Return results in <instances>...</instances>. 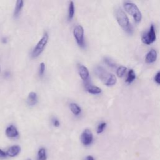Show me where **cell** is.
Returning a JSON list of instances; mask_svg holds the SVG:
<instances>
[{
  "label": "cell",
  "mask_w": 160,
  "mask_h": 160,
  "mask_svg": "<svg viewBox=\"0 0 160 160\" xmlns=\"http://www.w3.org/2000/svg\"><path fill=\"white\" fill-rule=\"evenodd\" d=\"M116 17L119 25L128 34L131 35L133 33V28L130 23L127 15L121 8H118L116 13Z\"/></svg>",
  "instance_id": "obj_2"
},
{
  "label": "cell",
  "mask_w": 160,
  "mask_h": 160,
  "mask_svg": "<svg viewBox=\"0 0 160 160\" xmlns=\"http://www.w3.org/2000/svg\"><path fill=\"white\" fill-rule=\"evenodd\" d=\"M106 126V123H105V122H103L101 123H100V124L98 126L97 133H98V134H99V133H101L103 131H104Z\"/></svg>",
  "instance_id": "obj_21"
},
{
  "label": "cell",
  "mask_w": 160,
  "mask_h": 160,
  "mask_svg": "<svg viewBox=\"0 0 160 160\" xmlns=\"http://www.w3.org/2000/svg\"><path fill=\"white\" fill-rule=\"evenodd\" d=\"M104 61H105V63L106 65H108L109 67H111V68H116V64L115 63L113 62L112 60H111L109 58H105V59H104Z\"/></svg>",
  "instance_id": "obj_20"
},
{
  "label": "cell",
  "mask_w": 160,
  "mask_h": 160,
  "mask_svg": "<svg viewBox=\"0 0 160 160\" xmlns=\"http://www.w3.org/2000/svg\"><path fill=\"white\" fill-rule=\"evenodd\" d=\"M53 125H54L55 127H59V125H60L59 121H58L57 119H53Z\"/></svg>",
  "instance_id": "obj_25"
},
{
  "label": "cell",
  "mask_w": 160,
  "mask_h": 160,
  "mask_svg": "<svg viewBox=\"0 0 160 160\" xmlns=\"http://www.w3.org/2000/svg\"><path fill=\"white\" fill-rule=\"evenodd\" d=\"M85 160H94V158H93V157L91 156H88L86 158Z\"/></svg>",
  "instance_id": "obj_27"
},
{
  "label": "cell",
  "mask_w": 160,
  "mask_h": 160,
  "mask_svg": "<svg viewBox=\"0 0 160 160\" xmlns=\"http://www.w3.org/2000/svg\"><path fill=\"white\" fill-rule=\"evenodd\" d=\"M93 140V136L91 131L88 129H86L83 132L81 136V143L85 146H88L91 145Z\"/></svg>",
  "instance_id": "obj_7"
},
{
  "label": "cell",
  "mask_w": 160,
  "mask_h": 160,
  "mask_svg": "<svg viewBox=\"0 0 160 160\" xmlns=\"http://www.w3.org/2000/svg\"><path fill=\"white\" fill-rule=\"evenodd\" d=\"M73 35L76 43L81 48L85 47V41L84 38V29L81 25L76 26L73 29Z\"/></svg>",
  "instance_id": "obj_5"
},
{
  "label": "cell",
  "mask_w": 160,
  "mask_h": 160,
  "mask_svg": "<svg viewBox=\"0 0 160 160\" xmlns=\"http://www.w3.org/2000/svg\"><path fill=\"white\" fill-rule=\"evenodd\" d=\"M45 71V64L44 63H40V66H39V74L40 76H42L44 75Z\"/></svg>",
  "instance_id": "obj_22"
},
{
  "label": "cell",
  "mask_w": 160,
  "mask_h": 160,
  "mask_svg": "<svg viewBox=\"0 0 160 160\" xmlns=\"http://www.w3.org/2000/svg\"><path fill=\"white\" fill-rule=\"evenodd\" d=\"M6 135L8 138H14L18 137L19 133L17 128L14 125H10L6 129Z\"/></svg>",
  "instance_id": "obj_9"
},
{
  "label": "cell",
  "mask_w": 160,
  "mask_h": 160,
  "mask_svg": "<svg viewBox=\"0 0 160 160\" xmlns=\"http://www.w3.org/2000/svg\"><path fill=\"white\" fill-rule=\"evenodd\" d=\"M95 73L99 78L104 83V84L108 86H113L116 83V76L108 72L101 66H97L95 69Z\"/></svg>",
  "instance_id": "obj_1"
},
{
  "label": "cell",
  "mask_w": 160,
  "mask_h": 160,
  "mask_svg": "<svg viewBox=\"0 0 160 160\" xmlns=\"http://www.w3.org/2000/svg\"><path fill=\"white\" fill-rule=\"evenodd\" d=\"M142 41L146 45H150L155 41L156 33L154 25H152L148 31L146 32L142 36Z\"/></svg>",
  "instance_id": "obj_6"
},
{
  "label": "cell",
  "mask_w": 160,
  "mask_h": 160,
  "mask_svg": "<svg viewBox=\"0 0 160 160\" xmlns=\"http://www.w3.org/2000/svg\"><path fill=\"white\" fill-rule=\"evenodd\" d=\"M7 153L0 149V158H5L7 157Z\"/></svg>",
  "instance_id": "obj_24"
},
{
  "label": "cell",
  "mask_w": 160,
  "mask_h": 160,
  "mask_svg": "<svg viewBox=\"0 0 160 160\" xmlns=\"http://www.w3.org/2000/svg\"><path fill=\"white\" fill-rule=\"evenodd\" d=\"M26 160H31V159H27Z\"/></svg>",
  "instance_id": "obj_28"
},
{
  "label": "cell",
  "mask_w": 160,
  "mask_h": 160,
  "mask_svg": "<svg viewBox=\"0 0 160 160\" xmlns=\"http://www.w3.org/2000/svg\"><path fill=\"white\" fill-rule=\"evenodd\" d=\"M155 81L158 83V84L160 85V71H158L157 73V74L156 75L155 77Z\"/></svg>",
  "instance_id": "obj_23"
},
{
  "label": "cell",
  "mask_w": 160,
  "mask_h": 160,
  "mask_svg": "<svg viewBox=\"0 0 160 160\" xmlns=\"http://www.w3.org/2000/svg\"><path fill=\"white\" fill-rule=\"evenodd\" d=\"M126 71V68L123 66H121L116 70V74L119 77H122Z\"/></svg>",
  "instance_id": "obj_19"
},
{
  "label": "cell",
  "mask_w": 160,
  "mask_h": 160,
  "mask_svg": "<svg viewBox=\"0 0 160 160\" xmlns=\"http://www.w3.org/2000/svg\"><path fill=\"white\" fill-rule=\"evenodd\" d=\"M48 34L47 33H45L44 35L43 36V37L41 38V39H40L39 42L37 43V45H36L35 48L33 49L31 53L32 58H35L40 55V54H41L43 51V50H44L46 44L48 43Z\"/></svg>",
  "instance_id": "obj_4"
},
{
  "label": "cell",
  "mask_w": 160,
  "mask_h": 160,
  "mask_svg": "<svg viewBox=\"0 0 160 160\" xmlns=\"http://www.w3.org/2000/svg\"><path fill=\"white\" fill-rule=\"evenodd\" d=\"M38 102V98L37 95L35 92H30L28 96L27 103L29 106H34Z\"/></svg>",
  "instance_id": "obj_12"
},
{
  "label": "cell",
  "mask_w": 160,
  "mask_h": 160,
  "mask_svg": "<svg viewBox=\"0 0 160 160\" xmlns=\"http://www.w3.org/2000/svg\"><path fill=\"white\" fill-rule=\"evenodd\" d=\"M124 7L126 11L134 18L136 22L141 21L142 15L137 6L131 2H126L124 4Z\"/></svg>",
  "instance_id": "obj_3"
},
{
  "label": "cell",
  "mask_w": 160,
  "mask_h": 160,
  "mask_svg": "<svg viewBox=\"0 0 160 160\" xmlns=\"http://www.w3.org/2000/svg\"><path fill=\"white\" fill-rule=\"evenodd\" d=\"M1 41H2L3 43H4V44H6V43L8 42V39H7V38H5H5H3Z\"/></svg>",
  "instance_id": "obj_26"
},
{
  "label": "cell",
  "mask_w": 160,
  "mask_h": 160,
  "mask_svg": "<svg viewBox=\"0 0 160 160\" xmlns=\"http://www.w3.org/2000/svg\"><path fill=\"white\" fill-rule=\"evenodd\" d=\"M23 5H24V1H22V0H18V1H16L14 12V16L15 18L18 17L21 11L22 8L23 7Z\"/></svg>",
  "instance_id": "obj_13"
},
{
  "label": "cell",
  "mask_w": 160,
  "mask_h": 160,
  "mask_svg": "<svg viewBox=\"0 0 160 160\" xmlns=\"http://www.w3.org/2000/svg\"><path fill=\"white\" fill-rule=\"evenodd\" d=\"M69 108L71 110V112L74 114L75 115H79L81 112V109L79 106L74 103H70L69 105Z\"/></svg>",
  "instance_id": "obj_14"
},
{
  "label": "cell",
  "mask_w": 160,
  "mask_h": 160,
  "mask_svg": "<svg viewBox=\"0 0 160 160\" xmlns=\"http://www.w3.org/2000/svg\"><path fill=\"white\" fill-rule=\"evenodd\" d=\"M86 90H87L88 93H91V94H93V95H98L101 93V89L97 87V86H93L91 85H89L88 87L86 88Z\"/></svg>",
  "instance_id": "obj_15"
},
{
  "label": "cell",
  "mask_w": 160,
  "mask_h": 160,
  "mask_svg": "<svg viewBox=\"0 0 160 160\" xmlns=\"http://www.w3.org/2000/svg\"><path fill=\"white\" fill-rule=\"evenodd\" d=\"M78 73L79 76L83 80V81L89 79V73L88 68L84 65H79L78 66Z\"/></svg>",
  "instance_id": "obj_8"
},
{
  "label": "cell",
  "mask_w": 160,
  "mask_h": 160,
  "mask_svg": "<svg viewBox=\"0 0 160 160\" xmlns=\"http://www.w3.org/2000/svg\"><path fill=\"white\" fill-rule=\"evenodd\" d=\"M75 15V5H74V2L71 1H69V11H68V18L69 21L73 18V16Z\"/></svg>",
  "instance_id": "obj_16"
},
{
  "label": "cell",
  "mask_w": 160,
  "mask_h": 160,
  "mask_svg": "<svg viewBox=\"0 0 160 160\" xmlns=\"http://www.w3.org/2000/svg\"><path fill=\"white\" fill-rule=\"evenodd\" d=\"M21 151V148L19 146L15 145L11 146L6 151L7 156L9 157H15L17 155H19V153Z\"/></svg>",
  "instance_id": "obj_10"
},
{
  "label": "cell",
  "mask_w": 160,
  "mask_h": 160,
  "mask_svg": "<svg viewBox=\"0 0 160 160\" xmlns=\"http://www.w3.org/2000/svg\"><path fill=\"white\" fill-rule=\"evenodd\" d=\"M156 58H157V53L155 49H151L146 55L145 61L148 63H151L156 61Z\"/></svg>",
  "instance_id": "obj_11"
},
{
  "label": "cell",
  "mask_w": 160,
  "mask_h": 160,
  "mask_svg": "<svg viewBox=\"0 0 160 160\" xmlns=\"http://www.w3.org/2000/svg\"><path fill=\"white\" fill-rule=\"evenodd\" d=\"M0 72H1V69H0Z\"/></svg>",
  "instance_id": "obj_29"
},
{
  "label": "cell",
  "mask_w": 160,
  "mask_h": 160,
  "mask_svg": "<svg viewBox=\"0 0 160 160\" xmlns=\"http://www.w3.org/2000/svg\"><path fill=\"white\" fill-rule=\"evenodd\" d=\"M135 78H136V76H135V73L134 71H133V69H130L128 72V77H127V78H126V81L128 83H131L134 81Z\"/></svg>",
  "instance_id": "obj_18"
},
{
  "label": "cell",
  "mask_w": 160,
  "mask_h": 160,
  "mask_svg": "<svg viewBox=\"0 0 160 160\" xmlns=\"http://www.w3.org/2000/svg\"><path fill=\"white\" fill-rule=\"evenodd\" d=\"M46 153L45 148H41L39 149L38 153V160H46Z\"/></svg>",
  "instance_id": "obj_17"
}]
</instances>
